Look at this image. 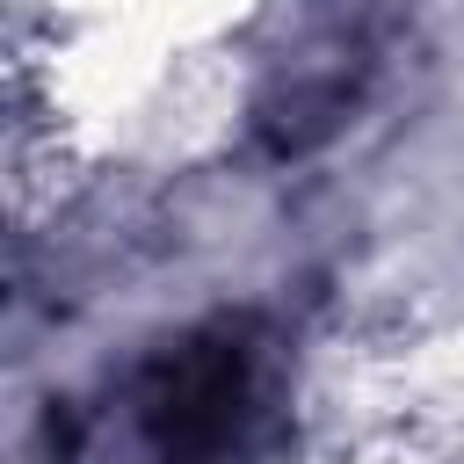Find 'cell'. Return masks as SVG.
<instances>
[{
	"mask_svg": "<svg viewBox=\"0 0 464 464\" xmlns=\"http://www.w3.org/2000/svg\"><path fill=\"white\" fill-rule=\"evenodd\" d=\"M87 435H116V464H261L276 435L261 326L210 319L160 341L109 392V420L65 406V442H87Z\"/></svg>",
	"mask_w": 464,
	"mask_h": 464,
	"instance_id": "cell-1",
	"label": "cell"
}]
</instances>
